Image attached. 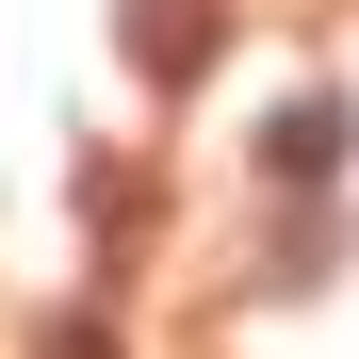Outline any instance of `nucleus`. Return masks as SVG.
Listing matches in <instances>:
<instances>
[{"label": "nucleus", "mask_w": 359, "mask_h": 359, "mask_svg": "<svg viewBox=\"0 0 359 359\" xmlns=\"http://www.w3.org/2000/svg\"><path fill=\"white\" fill-rule=\"evenodd\" d=\"M114 49H131V82H196L212 49H229V0H131Z\"/></svg>", "instance_id": "nucleus-1"}, {"label": "nucleus", "mask_w": 359, "mask_h": 359, "mask_svg": "<svg viewBox=\"0 0 359 359\" xmlns=\"http://www.w3.org/2000/svg\"><path fill=\"white\" fill-rule=\"evenodd\" d=\"M343 147H359L343 98H278V114H262V180H294V196H311V180H343Z\"/></svg>", "instance_id": "nucleus-2"}, {"label": "nucleus", "mask_w": 359, "mask_h": 359, "mask_svg": "<svg viewBox=\"0 0 359 359\" xmlns=\"http://www.w3.org/2000/svg\"><path fill=\"white\" fill-rule=\"evenodd\" d=\"M49 359H114V327H49Z\"/></svg>", "instance_id": "nucleus-3"}]
</instances>
